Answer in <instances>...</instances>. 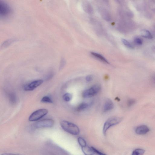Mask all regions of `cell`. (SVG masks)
<instances>
[{
  "mask_svg": "<svg viewBox=\"0 0 155 155\" xmlns=\"http://www.w3.org/2000/svg\"><path fill=\"white\" fill-rule=\"evenodd\" d=\"M60 125L65 131L70 134L76 136L80 134V129L74 124L66 121H62L60 122Z\"/></svg>",
  "mask_w": 155,
  "mask_h": 155,
  "instance_id": "6da1fadb",
  "label": "cell"
},
{
  "mask_svg": "<svg viewBox=\"0 0 155 155\" xmlns=\"http://www.w3.org/2000/svg\"><path fill=\"white\" fill-rule=\"evenodd\" d=\"M122 118L120 117H113L110 118L104 123L103 129L104 136H105L108 129L112 126L117 125L122 121Z\"/></svg>",
  "mask_w": 155,
  "mask_h": 155,
  "instance_id": "7a4b0ae2",
  "label": "cell"
},
{
  "mask_svg": "<svg viewBox=\"0 0 155 155\" xmlns=\"http://www.w3.org/2000/svg\"><path fill=\"white\" fill-rule=\"evenodd\" d=\"M12 12V9L9 5L5 2L0 1V16L4 18L9 17Z\"/></svg>",
  "mask_w": 155,
  "mask_h": 155,
  "instance_id": "3957f363",
  "label": "cell"
},
{
  "mask_svg": "<svg viewBox=\"0 0 155 155\" xmlns=\"http://www.w3.org/2000/svg\"><path fill=\"white\" fill-rule=\"evenodd\" d=\"M101 89V87L100 84H95L89 89L84 90L82 93V96L85 98H91L96 95Z\"/></svg>",
  "mask_w": 155,
  "mask_h": 155,
  "instance_id": "277c9868",
  "label": "cell"
},
{
  "mask_svg": "<svg viewBox=\"0 0 155 155\" xmlns=\"http://www.w3.org/2000/svg\"><path fill=\"white\" fill-rule=\"evenodd\" d=\"M48 113V110L46 109H42L37 110L30 115L29 117V120L31 122L37 121L45 116Z\"/></svg>",
  "mask_w": 155,
  "mask_h": 155,
  "instance_id": "5b68a950",
  "label": "cell"
},
{
  "mask_svg": "<svg viewBox=\"0 0 155 155\" xmlns=\"http://www.w3.org/2000/svg\"><path fill=\"white\" fill-rule=\"evenodd\" d=\"M54 122L50 119H46L38 122L36 124V127L38 128H51L53 126Z\"/></svg>",
  "mask_w": 155,
  "mask_h": 155,
  "instance_id": "8992f818",
  "label": "cell"
},
{
  "mask_svg": "<svg viewBox=\"0 0 155 155\" xmlns=\"http://www.w3.org/2000/svg\"><path fill=\"white\" fill-rule=\"evenodd\" d=\"M44 81L41 80H36L26 84L24 87V90L26 91L33 90L36 88L41 85Z\"/></svg>",
  "mask_w": 155,
  "mask_h": 155,
  "instance_id": "52a82bcc",
  "label": "cell"
},
{
  "mask_svg": "<svg viewBox=\"0 0 155 155\" xmlns=\"http://www.w3.org/2000/svg\"><path fill=\"white\" fill-rule=\"evenodd\" d=\"M150 131L149 128L146 125H141L138 127L136 129V132L138 135H144L146 134Z\"/></svg>",
  "mask_w": 155,
  "mask_h": 155,
  "instance_id": "ba28073f",
  "label": "cell"
},
{
  "mask_svg": "<svg viewBox=\"0 0 155 155\" xmlns=\"http://www.w3.org/2000/svg\"><path fill=\"white\" fill-rule=\"evenodd\" d=\"M114 107V104L112 101L109 99H108L105 101L103 107L104 112H107L112 110Z\"/></svg>",
  "mask_w": 155,
  "mask_h": 155,
  "instance_id": "9c48e42d",
  "label": "cell"
},
{
  "mask_svg": "<svg viewBox=\"0 0 155 155\" xmlns=\"http://www.w3.org/2000/svg\"><path fill=\"white\" fill-rule=\"evenodd\" d=\"M83 152L85 155H93L95 154L91 147H90L88 146L82 147Z\"/></svg>",
  "mask_w": 155,
  "mask_h": 155,
  "instance_id": "30bf717a",
  "label": "cell"
},
{
  "mask_svg": "<svg viewBox=\"0 0 155 155\" xmlns=\"http://www.w3.org/2000/svg\"><path fill=\"white\" fill-rule=\"evenodd\" d=\"M91 54L94 57L102 61V62L106 63V64H109V62H108L107 59L102 55L100 54L95 53V52H91Z\"/></svg>",
  "mask_w": 155,
  "mask_h": 155,
  "instance_id": "8fae6325",
  "label": "cell"
},
{
  "mask_svg": "<svg viewBox=\"0 0 155 155\" xmlns=\"http://www.w3.org/2000/svg\"><path fill=\"white\" fill-rule=\"evenodd\" d=\"M89 106V104L86 103H82L78 106L76 110L79 112L83 111L87 109Z\"/></svg>",
  "mask_w": 155,
  "mask_h": 155,
  "instance_id": "7c38bea8",
  "label": "cell"
},
{
  "mask_svg": "<svg viewBox=\"0 0 155 155\" xmlns=\"http://www.w3.org/2000/svg\"><path fill=\"white\" fill-rule=\"evenodd\" d=\"M140 34L142 37L147 39H152V36L150 32L146 30H142L140 32Z\"/></svg>",
  "mask_w": 155,
  "mask_h": 155,
  "instance_id": "4fadbf2b",
  "label": "cell"
},
{
  "mask_svg": "<svg viewBox=\"0 0 155 155\" xmlns=\"http://www.w3.org/2000/svg\"><path fill=\"white\" fill-rule=\"evenodd\" d=\"M83 8L86 12L88 13H91L93 12V9L90 5L86 3L83 4Z\"/></svg>",
  "mask_w": 155,
  "mask_h": 155,
  "instance_id": "5bb4252c",
  "label": "cell"
},
{
  "mask_svg": "<svg viewBox=\"0 0 155 155\" xmlns=\"http://www.w3.org/2000/svg\"><path fill=\"white\" fill-rule=\"evenodd\" d=\"M145 151L142 149H137L133 151L131 155H143Z\"/></svg>",
  "mask_w": 155,
  "mask_h": 155,
  "instance_id": "9a60e30c",
  "label": "cell"
},
{
  "mask_svg": "<svg viewBox=\"0 0 155 155\" xmlns=\"http://www.w3.org/2000/svg\"><path fill=\"white\" fill-rule=\"evenodd\" d=\"M78 143L82 147L86 146H87V143L86 140L83 138L80 137L78 139Z\"/></svg>",
  "mask_w": 155,
  "mask_h": 155,
  "instance_id": "2e32d148",
  "label": "cell"
},
{
  "mask_svg": "<svg viewBox=\"0 0 155 155\" xmlns=\"http://www.w3.org/2000/svg\"><path fill=\"white\" fill-rule=\"evenodd\" d=\"M72 97V95L71 94L66 93L64 95L63 98L65 101L68 102L71 100Z\"/></svg>",
  "mask_w": 155,
  "mask_h": 155,
  "instance_id": "e0dca14e",
  "label": "cell"
},
{
  "mask_svg": "<svg viewBox=\"0 0 155 155\" xmlns=\"http://www.w3.org/2000/svg\"><path fill=\"white\" fill-rule=\"evenodd\" d=\"M41 102L46 103H53V101L50 97L47 96H45L43 97L42 100H41Z\"/></svg>",
  "mask_w": 155,
  "mask_h": 155,
  "instance_id": "ac0fdd59",
  "label": "cell"
},
{
  "mask_svg": "<svg viewBox=\"0 0 155 155\" xmlns=\"http://www.w3.org/2000/svg\"><path fill=\"white\" fill-rule=\"evenodd\" d=\"M122 41L124 45L127 46V47L130 48H134L132 45L130 43L128 42L126 40L124 39H122Z\"/></svg>",
  "mask_w": 155,
  "mask_h": 155,
  "instance_id": "d6986e66",
  "label": "cell"
},
{
  "mask_svg": "<svg viewBox=\"0 0 155 155\" xmlns=\"http://www.w3.org/2000/svg\"><path fill=\"white\" fill-rule=\"evenodd\" d=\"M14 41H15V40L14 39H10L5 41L2 44L3 47H5L9 45L12 42H14Z\"/></svg>",
  "mask_w": 155,
  "mask_h": 155,
  "instance_id": "ffe728a7",
  "label": "cell"
},
{
  "mask_svg": "<svg viewBox=\"0 0 155 155\" xmlns=\"http://www.w3.org/2000/svg\"><path fill=\"white\" fill-rule=\"evenodd\" d=\"M91 147L94 153H95L98 155H107L105 154H104L103 153L100 152V151H99L98 150L93 147Z\"/></svg>",
  "mask_w": 155,
  "mask_h": 155,
  "instance_id": "44dd1931",
  "label": "cell"
},
{
  "mask_svg": "<svg viewBox=\"0 0 155 155\" xmlns=\"http://www.w3.org/2000/svg\"><path fill=\"white\" fill-rule=\"evenodd\" d=\"M136 100L134 99H130L128 101L127 105L128 107H130L132 106L136 103Z\"/></svg>",
  "mask_w": 155,
  "mask_h": 155,
  "instance_id": "7402d4cb",
  "label": "cell"
},
{
  "mask_svg": "<svg viewBox=\"0 0 155 155\" xmlns=\"http://www.w3.org/2000/svg\"><path fill=\"white\" fill-rule=\"evenodd\" d=\"M134 42L136 44L138 45H141L143 44L142 40L139 38H136L135 39Z\"/></svg>",
  "mask_w": 155,
  "mask_h": 155,
  "instance_id": "603a6c76",
  "label": "cell"
},
{
  "mask_svg": "<svg viewBox=\"0 0 155 155\" xmlns=\"http://www.w3.org/2000/svg\"><path fill=\"white\" fill-rule=\"evenodd\" d=\"M93 76L91 75H88L86 77V80L88 82H90L93 80Z\"/></svg>",
  "mask_w": 155,
  "mask_h": 155,
  "instance_id": "cb8c5ba5",
  "label": "cell"
},
{
  "mask_svg": "<svg viewBox=\"0 0 155 155\" xmlns=\"http://www.w3.org/2000/svg\"><path fill=\"white\" fill-rule=\"evenodd\" d=\"M10 98L11 101L12 103H14L15 102L16 98L15 95L13 94H12L11 95Z\"/></svg>",
  "mask_w": 155,
  "mask_h": 155,
  "instance_id": "d4e9b609",
  "label": "cell"
},
{
  "mask_svg": "<svg viewBox=\"0 0 155 155\" xmlns=\"http://www.w3.org/2000/svg\"><path fill=\"white\" fill-rule=\"evenodd\" d=\"M1 155H18L14 154H10V153H5V154H3Z\"/></svg>",
  "mask_w": 155,
  "mask_h": 155,
  "instance_id": "484cf974",
  "label": "cell"
},
{
  "mask_svg": "<svg viewBox=\"0 0 155 155\" xmlns=\"http://www.w3.org/2000/svg\"><path fill=\"white\" fill-rule=\"evenodd\" d=\"M154 80H155V77H154Z\"/></svg>",
  "mask_w": 155,
  "mask_h": 155,
  "instance_id": "4316f807",
  "label": "cell"
}]
</instances>
